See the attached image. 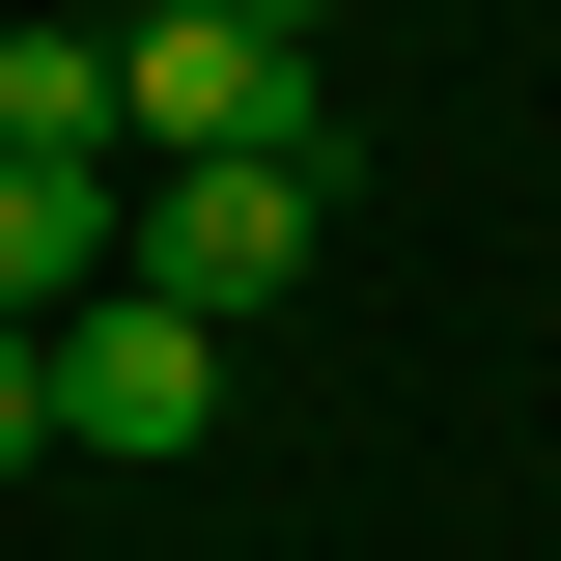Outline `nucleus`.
Segmentation results:
<instances>
[{"instance_id": "nucleus-6", "label": "nucleus", "mask_w": 561, "mask_h": 561, "mask_svg": "<svg viewBox=\"0 0 561 561\" xmlns=\"http://www.w3.org/2000/svg\"><path fill=\"white\" fill-rule=\"evenodd\" d=\"M0 478H57V337L0 309Z\"/></svg>"}, {"instance_id": "nucleus-3", "label": "nucleus", "mask_w": 561, "mask_h": 561, "mask_svg": "<svg viewBox=\"0 0 561 561\" xmlns=\"http://www.w3.org/2000/svg\"><path fill=\"white\" fill-rule=\"evenodd\" d=\"M197 421H225V309H169V280H84V309H57V449L169 478Z\"/></svg>"}, {"instance_id": "nucleus-2", "label": "nucleus", "mask_w": 561, "mask_h": 561, "mask_svg": "<svg viewBox=\"0 0 561 561\" xmlns=\"http://www.w3.org/2000/svg\"><path fill=\"white\" fill-rule=\"evenodd\" d=\"M113 140H140V169L309 140V28H253V0H113Z\"/></svg>"}, {"instance_id": "nucleus-5", "label": "nucleus", "mask_w": 561, "mask_h": 561, "mask_svg": "<svg viewBox=\"0 0 561 561\" xmlns=\"http://www.w3.org/2000/svg\"><path fill=\"white\" fill-rule=\"evenodd\" d=\"M113 140V28H0V169H84Z\"/></svg>"}, {"instance_id": "nucleus-4", "label": "nucleus", "mask_w": 561, "mask_h": 561, "mask_svg": "<svg viewBox=\"0 0 561 561\" xmlns=\"http://www.w3.org/2000/svg\"><path fill=\"white\" fill-rule=\"evenodd\" d=\"M84 280H140V140H84V169H0V309L57 337Z\"/></svg>"}, {"instance_id": "nucleus-1", "label": "nucleus", "mask_w": 561, "mask_h": 561, "mask_svg": "<svg viewBox=\"0 0 561 561\" xmlns=\"http://www.w3.org/2000/svg\"><path fill=\"white\" fill-rule=\"evenodd\" d=\"M309 253H337V140H197V169H140V280H169V309H280Z\"/></svg>"}, {"instance_id": "nucleus-7", "label": "nucleus", "mask_w": 561, "mask_h": 561, "mask_svg": "<svg viewBox=\"0 0 561 561\" xmlns=\"http://www.w3.org/2000/svg\"><path fill=\"white\" fill-rule=\"evenodd\" d=\"M253 28H337V0H253Z\"/></svg>"}]
</instances>
